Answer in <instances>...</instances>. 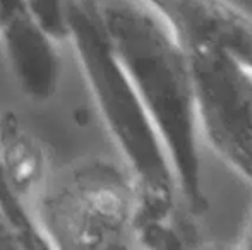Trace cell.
Segmentation results:
<instances>
[{"instance_id":"6da1fadb","label":"cell","mask_w":252,"mask_h":250,"mask_svg":"<svg viewBox=\"0 0 252 250\" xmlns=\"http://www.w3.org/2000/svg\"><path fill=\"white\" fill-rule=\"evenodd\" d=\"M101 31L143 101L172 161L187 214L202 223L208 211L201 130L182 43L146 0H93Z\"/></svg>"},{"instance_id":"7a4b0ae2","label":"cell","mask_w":252,"mask_h":250,"mask_svg":"<svg viewBox=\"0 0 252 250\" xmlns=\"http://www.w3.org/2000/svg\"><path fill=\"white\" fill-rule=\"evenodd\" d=\"M137 209L127 165L90 160L52 171L33 211L59 247L110 249L137 242Z\"/></svg>"},{"instance_id":"3957f363","label":"cell","mask_w":252,"mask_h":250,"mask_svg":"<svg viewBox=\"0 0 252 250\" xmlns=\"http://www.w3.org/2000/svg\"><path fill=\"white\" fill-rule=\"evenodd\" d=\"M182 47L201 134L218 156L252 185V70L216 48Z\"/></svg>"},{"instance_id":"277c9868","label":"cell","mask_w":252,"mask_h":250,"mask_svg":"<svg viewBox=\"0 0 252 250\" xmlns=\"http://www.w3.org/2000/svg\"><path fill=\"white\" fill-rule=\"evenodd\" d=\"M182 45L232 55L252 70V16L232 0H146Z\"/></svg>"},{"instance_id":"5b68a950","label":"cell","mask_w":252,"mask_h":250,"mask_svg":"<svg viewBox=\"0 0 252 250\" xmlns=\"http://www.w3.org/2000/svg\"><path fill=\"white\" fill-rule=\"evenodd\" d=\"M0 170L10 192L34 209L53 170L41 140L14 115L0 118Z\"/></svg>"},{"instance_id":"8992f818","label":"cell","mask_w":252,"mask_h":250,"mask_svg":"<svg viewBox=\"0 0 252 250\" xmlns=\"http://www.w3.org/2000/svg\"><path fill=\"white\" fill-rule=\"evenodd\" d=\"M242 245L247 249H252V214H251V220L247 223L246 230H244V235H242Z\"/></svg>"},{"instance_id":"52a82bcc","label":"cell","mask_w":252,"mask_h":250,"mask_svg":"<svg viewBox=\"0 0 252 250\" xmlns=\"http://www.w3.org/2000/svg\"><path fill=\"white\" fill-rule=\"evenodd\" d=\"M232 2L237 3L240 9H244L246 12H249L252 16V0H232Z\"/></svg>"}]
</instances>
